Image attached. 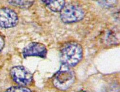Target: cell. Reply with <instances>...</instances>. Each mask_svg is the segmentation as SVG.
Segmentation results:
<instances>
[{"label": "cell", "instance_id": "cell-1", "mask_svg": "<svg viewBox=\"0 0 120 92\" xmlns=\"http://www.w3.org/2000/svg\"><path fill=\"white\" fill-rule=\"evenodd\" d=\"M83 49L81 46L76 42H69L62 47L60 57L62 64L67 67H72L77 65L81 60Z\"/></svg>", "mask_w": 120, "mask_h": 92}, {"label": "cell", "instance_id": "cell-5", "mask_svg": "<svg viewBox=\"0 0 120 92\" xmlns=\"http://www.w3.org/2000/svg\"><path fill=\"white\" fill-rule=\"evenodd\" d=\"M18 22V17L15 12L8 8L0 9V27L8 28L15 27Z\"/></svg>", "mask_w": 120, "mask_h": 92}, {"label": "cell", "instance_id": "cell-2", "mask_svg": "<svg viewBox=\"0 0 120 92\" xmlns=\"http://www.w3.org/2000/svg\"><path fill=\"white\" fill-rule=\"evenodd\" d=\"M75 80V75L70 68L63 65L53 77V84L58 89L66 90L73 85Z\"/></svg>", "mask_w": 120, "mask_h": 92}, {"label": "cell", "instance_id": "cell-11", "mask_svg": "<svg viewBox=\"0 0 120 92\" xmlns=\"http://www.w3.org/2000/svg\"><path fill=\"white\" fill-rule=\"evenodd\" d=\"M4 40L1 36H0V52L3 50L4 47Z\"/></svg>", "mask_w": 120, "mask_h": 92}, {"label": "cell", "instance_id": "cell-10", "mask_svg": "<svg viewBox=\"0 0 120 92\" xmlns=\"http://www.w3.org/2000/svg\"><path fill=\"white\" fill-rule=\"evenodd\" d=\"M5 92H32L27 88L24 86H15L9 88Z\"/></svg>", "mask_w": 120, "mask_h": 92}, {"label": "cell", "instance_id": "cell-3", "mask_svg": "<svg viewBox=\"0 0 120 92\" xmlns=\"http://www.w3.org/2000/svg\"><path fill=\"white\" fill-rule=\"evenodd\" d=\"M85 14L78 4H69L65 5L60 11V18L65 23H72L82 20Z\"/></svg>", "mask_w": 120, "mask_h": 92}, {"label": "cell", "instance_id": "cell-9", "mask_svg": "<svg viewBox=\"0 0 120 92\" xmlns=\"http://www.w3.org/2000/svg\"><path fill=\"white\" fill-rule=\"evenodd\" d=\"M99 4L105 8L114 7L117 4V0H97Z\"/></svg>", "mask_w": 120, "mask_h": 92}, {"label": "cell", "instance_id": "cell-8", "mask_svg": "<svg viewBox=\"0 0 120 92\" xmlns=\"http://www.w3.org/2000/svg\"><path fill=\"white\" fill-rule=\"evenodd\" d=\"M9 4L18 8L27 9L32 6L34 0H8Z\"/></svg>", "mask_w": 120, "mask_h": 92}, {"label": "cell", "instance_id": "cell-4", "mask_svg": "<svg viewBox=\"0 0 120 92\" xmlns=\"http://www.w3.org/2000/svg\"><path fill=\"white\" fill-rule=\"evenodd\" d=\"M11 78L14 81L22 86L30 84L33 80V75L25 67L17 66L13 67L10 71Z\"/></svg>", "mask_w": 120, "mask_h": 92}, {"label": "cell", "instance_id": "cell-6", "mask_svg": "<svg viewBox=\"0 0 120 92\" xmlns=\"http://www.w3.org/2000/svg\"><path fill=\"white\" fill-rule=\"evenodd\" d=\"M22 55L24 58L35 56L45 58L47 55L45 46L39 42H32L23 49Z\"/></svg>", "mask_w": 120, "mask_h": 92}, {"label": "cell", "instance_id": "cell-7", "mask_svg": "<svg viewBox=\"0 0 120 92\" xmlns=\"http://www.w3.org/2000/svg\"><path fill=\"white\" fill-rule=\"evenodd\" d=\"M45 5L54 12H60L65 6V0H42Z\"/></svg>", "mask_w": 120, "mask_h": 92}, {"label": "cell", "instance_id": "cell-12", "mask_svg": "<svg viewBox=\"0 0 120 92\" xmlns=\"http://www.w3.org/2000/svg\"><path fill=\"white\" fill-rule=\"evenodd\" d=\"M79 92H89L87 91H81Z\"/></svg>", "mask_w": 120, "mask_h": 92}]
</instances>
